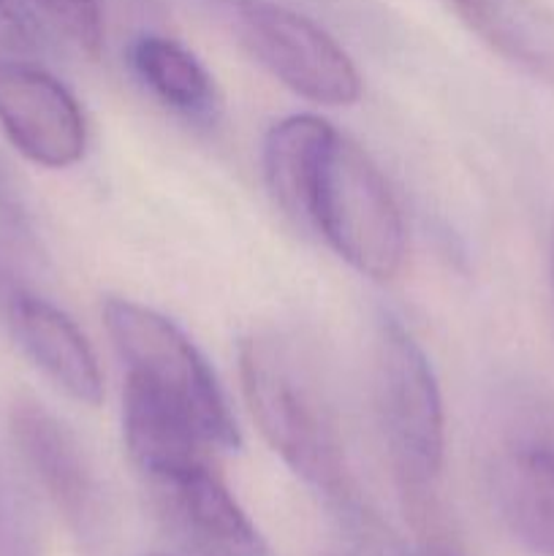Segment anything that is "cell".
<instances>
[{
  "mask_svg": "<svg viewBox=\"0 0 554 556\" xmlns=\"http://www.w3.org/2000/svg\"><path fill=\"white\" fill-rule=\"evenodd\" d=\"M158 519L196 556H269V546L217 476L212 459L144 478Z\"/></svg>",
  "mask_w": 554,
  "mask_h": 556,
  "instance_id": "52a82bcc",
  "label": "cell"
},
{
  "mask_svg": "<svg viewBox=\"0 0 554 556\" xmlns=\"http://www.w3.org/2000/svg\"><path fill=\"white\" fill-rule=\"evenodd\" d=\"M25 9H36L60 27L87 54H98L103 41L101 0H20Z\"/></svg>",
  "mask_w": 554,
  "mask_h": 556,
  "instance_id": "5bb4252c",
  "label": "cell"
},
{
  "mask_svg": "<svg viewBox=\"0 0 554 556\" xmlns=\"http://www.w3.org/2000/svg\"><path fill=\"white\" fill-rule=\"evenodd\" d=\"M307 228L367 280H394L405 264L407 228L400 204L373 157L340 130L320 157Z\"/></svg>",
  "mask_w": 554,
  "mask_h": 556,
  "instance_id": "7a4b0ae2",
  "label": "cell"
},
{
  "mask_svg": "<svg viewBox=\"0 0 554 556\" xmlns=\"http://www.w3.org/2000/svg\"><path fill=\"white\" fill-rule=\"evenodd\" d=\"M101 313L130 378L177 405L215 451L242 445L215 372L174 320L130 299H106Z\"/></svg>",
  "mask_w": 554,
  "mask_h": 556,
  "instance_id": "3957f363",
  "label": "cell"
},
{
  "mask_svg": "<svg viewBox=\"0 0 554 556\" xmlns=\"http://www.w3.org/2000/svg\"><path fill=\"white\" fill-rule=\"evenodd\" d=\"M234 41L293 96L318 106H353L362 76L351 54L310 16L272 0H210Z\"/></svg>",
  "mask_w": 554,
  "mask_h": 556,
  "instance_id": "5b68a950",
  "label": "cell"
},
{
  "mask_svg": "<svg viewBox=\"0 0 554 556\" xmlns=\"http://www.w3.org/2000/svg\"><path fill=\"white\" fill-rule=\"evenodd\" d=\"M489 486L511 538L530 554L554 556V443L521 440L500 451Z\"/></svg>",
  "mask_w": 554,
  "mask_h": 556,
  "instance_id": "9c48e42d",
  "label": "cell"
},
{
  "mask_svg": "<svg viewBox=\"0 0 554 556\" xmlns=\"http://www.w3.org/2000/svg\"><path fill=\"white\" fill-rule=\"evenodd\" d=\"M0 128L22 157L68 168L85 157L87 123L74 92L49 71L0 49Z\"/></svg>",
  "mask_w": 554,
  "mask_h": 556,
  "instance_id": "8992f818",
  "label": "cell"
},
{
  "mask_svg": "<svg viewBox=\"0 0 554 556\" xmlns=\"http://www.w3.org/2000/svg\"><path fill=\"white\" fill-rule=\"evenodd\" d=\"M373 400L396 478L413 492L435 486L445 462L443 396L427 353L396 318L380 320Z\"/></svg>",
  "mask_w": 554,
  "mask_h": 556,
  "instance_id": "277c9868",
  "label": "cell"
},
{
  "mask_svg": "<svg viewBox=\"0 0 554 556\" xmlns=\"http://www.w3.org/2000/svg\"><path fill=\"white\" fill-rule=\"evenodd\" d=\"M134 74L147 90L190 119H215L221 109L215 79L190 49L158 33H141L128 49Z\"/></svg>",
  "mask_w": 554,
  "mask_h": 556,
  "instance_id": "7c38bea8",
  "label": "cell"
},
{
  "mask_svg": "<svg viewBox=\"0 0 554 556\" xmlns=\"http://www.w3.org/2000/svg\"><path fill=\"white\" fill-rule=\"evenodd\" d=\"M11 432L33 470L71 514L87 510L92 500L90 470L74 434L41 405H20L11 416Z\"/></svg>",
  "mask_w": 554,
  "mask_h": 556,
  "instance_id": "4fadbf2b",
  "label": "cell"
},
{
  "mask_svg": "<svg viewBox=\"0 0 554 556\" xmlns=\"http://www.w3.org/2000/svg\"><path fill=\"white\" fill-rule=\"evenodd\" d=\"M5 318L22 353L60 391L81 405H98L103 400L96 353L63 309L30 291H14L5 299Z\"/></svg>",
  "mask_w": 554,
  "mask_h": 556,
  "instance_id": "ba28073f",
  "label": "cell"
},
{
  "mask_svg": "<svg viewBox=\"0 0 554 556\" xmlns=\"http://www.w3.org/2000/svg\"><path fill=\"white\" fill-rule=\"evenodd\" d=\"M242 394L269 448L340 508L351 505L345 448L335 405L313 364L277 334H253L239 345Z\"/></svg>",
  "mask_w": 554,
  "mask_h": 556,
  "instance_id": "6da1fadb",
  "label": "cell"
},
{
  "mask_svg": "<svg viewBox=\"0 0 554 556\" xmlns=\"http://www.w3.org/2000/svg\"><path fill=\"white\" fill-rule=\"evenodd\" d=\"M38 25L36 14L20 3V0H0V49L20 52L36 43Z\"/></svg>",
  "mask_w": 554,
  "mask_h": 556,
  "instance_id": "9a60e30c",
  "label": "cell"
},
{
  "mask_svg": "<svg viewBox=\"0 0 554 556\" xmlns=\"http://www.w3.org/2000/svg\"><path fill=\"white\" fill-rule=\"evenodd\" d=\"M462 25L505 63L554 85V11L543 0H445Z\"/></svg>",
  "mask_w": 554,
  "mask_h": 556,
  "instance_id": "30bf717a",
  "label": "cell"
},
{
  "mask_svg": "<svg viewBox=\"0 0 554 556\" xmlns=\"http://www.w3.org/2000/svg\"><path fill=\"white\" fill-rule=\"evenodd\" d=\"M337 128L315 114H291L269 128L264 139V177L277 204L297 223L307 226L310 195L320 157Z\"/></svg>",
  "mask_w": 554,
  "mask_h": 556,
  "instance_id": "8fae6325",
  "label": "cell"
}]
</instances>
